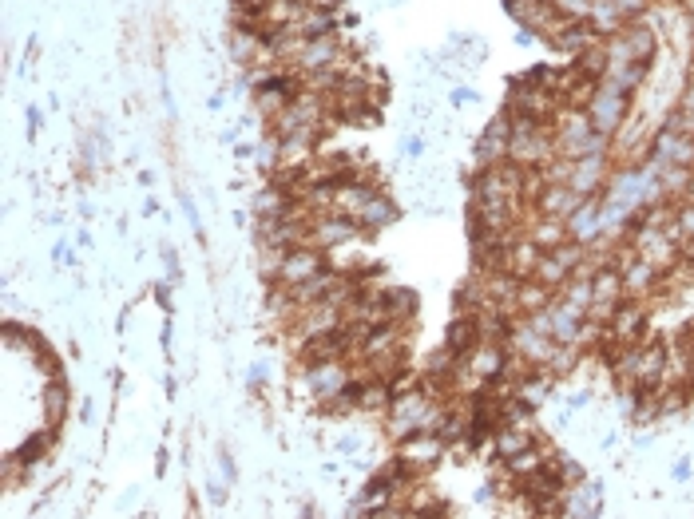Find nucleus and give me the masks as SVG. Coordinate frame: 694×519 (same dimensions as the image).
I'll return each mask as SVG.
<instances>
[{
	"label": "nucleus",
	"mask_w": 694,
	"mask_h": 519,
	"mask_svg": "<svg viewBox=\"0 0 694 519\" xmlns=\"http://www.w3.org/2000/svg\"><path fill=\"white\" fill-rule=\"evenodd\" d=\"M552 139H556V151L568 155V159H583V155H595L607 147V135L591 127V115L579 111V107H564L552 123Z\"/></svg>",
	"instance_id": "1"
},
{
	"label": "nucleus",
	"mask_w": 694,
	"mask_h": 519,
	"mask_svg": "<svg viewBox=\"0 0 694 519\" xmlns=\"http://www.w3.org/2000/svg\"><path fill=\"white\" fill-rule=\"evenodd\" d=\"M508 353H520L524 361H532L536 369H544L548 365V357H552V349H556V337H548V333H540L524 313H520V321H512V329H508Z\"/></svg>",
	"instance_id": "2"
},
{
	"label": "nucleus",
	"mask_w": 694,
	"mask_h": 519,
	"mask_svg": "<svg viewBox=\"0 0 694 519\" xmlns=\"http://www.w3.org/2000/svg\"><path fill=\"white\" fill-rule=\"evenodd\" d=\"M587 115H591V127L603 131V135H615V127L627 119V92L611 80H599V92L591 96L587 104Z\"/></svg>",
	"instance_id": "3"
},
{
	"label": "nucleus",
	"mask_w": 694,
	"mask_h": 519,
	"mask_svg": "<svg viewBox=\"0 0 694 519\" xmlns=\"http://www.w3.org/2000/svg\"><path fill=\"white\" fill-rule=\"evenodd\" d=\"M338 329H342V310H338L334 302H314V306H306V310L298 313V321L290 325L298 349H302L306 341L326 337V333H338Z\"/></svg>",
	"instance_id": "4"
},
{
	"label": "nucleus",
	"mask_w": 694,
	"mask_h": 519,
	"mask_svg": "<svg viewBox=\"0 0 694 519\" xmlns=\"http://www.w3.org/2000/svg\"><path fill=\"white\" fill-rule=\"evenodd\" d=\"M326 266H330V262H326V250H318V246H294V250H286L274 286H298V282L322 274Z\"/></svg>",
	"instance_id": "5"
},
{
	"label": "nucleus",
	"mask_w": 694,
	"mask_h": 519,
	"mask_svg": "<svg viewBox=\"0 0 694 519\" xmlns=\"http://www.w3.org/2000/svg\"><path fill=\"white\" fill-rule=\"evenodd\" d=\"M643 333H647V302L623 298L619 310L611 313V321H607V341H615V345H639Z\"/></svg>",
	"instance_id": "6"
},
{
	"label": "nucleus",
	"mask_w": 694,
	"mask_h": 519,
	"mask_svg": "<svg viewBox=\"0 0 694 519\" xmlns=\"http://www.w3.org/2000/svg\"><path fill=\"white\" fill-rule=\"evenodd\" d=\"M342 60H346V48H342L338 36H314V40L306 44L302 60H298L290 72H298V76H314V72H330V68H338ZM338 72H342V68H338Z\"/></svg>",
	"instance_id": "7"
},
{
	"label": "nucleus",
	"mask_w": 694,
	"mask_h": 519,
	"mask_svg": "<svg viewBox=\"0 0 694 519\" xmlns=\"http://www.w3.org/2000/svg\"><path fill=\"white\" fill-rule=\"evenodd\" d=\"M357 234H361L357 218H346V214H314V222H310V246H318V250H338Z\"/></svg>",
	"instance_id": "8"
},
{
	"label": "nucleus",
	"mask_w": 694,
	"mask_h": 519,
	"mask_svg": "<svg viewBox=\"0 0 694 519\" xmlns=\"http://www.w3.org/2000/svg\"><path fill=\"white\" fill-rule=\"evenodd\" d=\"M508 147H512V115L504 111V115H496V119L484 127V135H480V143H476V167H496V163H504V159H508Z\"/></svg>",
	"instance_id": "9"
},
{
	"label": "nucleus",
	"mask_w": 694,
	"mask_h": 519,
	"mask_svg": "<svg viewBox=\"0 0 694 519\" xmlns=\"http://www.w3.org/2000/svg\"><path fill=\"white\" fill-rule=\"evenodd\" d=\"M540 258H544V250L532 242V234L528 230H520L512 242H508V250H504V270L512 274V278H532L536 274V266H540Z\"/></svg>",
	"instance_id": "10"
},
{
	"label": "nucleus",
	"mask_w": 694,
	"mask_h": 519,
	"mask_svg": "<svg viewBox=\"0 0 694 519\" xmlns=\"http://www.w3.org/2000/svg\"><path fill=\"white\" fill-rule=\"evenodd\" d=\"M524 230L532 234V242L540 246V250H556V246H564V242H572V222L568 218H556V214H528V222H524Z\"/></svg>",
	"instance_id": "11"
},
{
	"label": "nucleus",
	"mask_w": 694,
	"mask_h": 519,
	"mask_svg": "<svg viewBox=\"0 0 694 519\" xmlns=\"http://www.w3.org/2000/svg\"><path fill=\"white\" fill-rule=\"evenodd\" d=\"M663 369H667V345L663 341H639L635 349V385L639 389H655L663 381Z\"/></svg>",
	"instance_id": "12"
},
{
	"label": "nucleus",
	"mask_w": 694,
	"mask_h": 519,
	"mask_svg": "<svg viewBox=\"0 0 694 519\" xmlns=\"http://www.w3.org/2000/svg\"><path fill=\"white\" fill-rule=\"evenodd\" d=\"M445 456V440L441 432H417L409 440H401V464L405 468H429Z\"/></svg>",
	"instance_id": "13"
},
{
	"label": "nucleus",
	"mask_w": 694,
	"mask_h": 519,
	"mask_svg": "<svg viewBox=\"0 0 694 519\" xmlns=\"http://www.w3.org/2000/svg\"><path fill=\"white\" fill-rule=\"evenodd\" d=\"M659 274H663V270H655L651 262L635 258V262L623 270V298H631V302L655 298V294H659Z\"/></svg>",
	"instance_id": "14"
},
{
	"label": "nucleus",
	"mask_w": 694,
	"mask_h": 519,
	"mask_svg": "<svg viewBox=\"0 0 694 519\" xmlns=\"http://www.w3.org/2000/svg\"><path fill=\"white\" fill-rule=\"evenodd\" d=\"M603 183H607V155L603 151L576 159V171H572V183H568L572 191H579L583 199H595Z\"/></svg>",
	"instance_id": "15"
},
{
	"label": "nucleus",
	"mask_w": 694,
	"mask_h": 519,
	"mask_svg": "<svg viewBox=\"0 0 694 519\" xmlns=\"http://www.w3.org/2000/svg\"><path fill=\"white\" fill-rule=\"evenodd\" d=\"M587 199L579 195V191H572V187H544L540 191V199L532 203L536 207V214H556V218H572L579 207H583Z\"/></svg>",
	"instance_id": "16"
},
{
	"label": "nucleus",
	"mask_w": 694,
	"mask_h": 519,
	"mask_svg": "<svg viewBox=\"0 0 694 519\" xmlns=\"http://www.w3.org/2000/svg\"><path fill=\"white\" fill-rule=\"evenodd\" d=\"M548 460H556L552 444H536V440H532V444H528L524 452H516V456H512V460H504V464H508V472H512L516 480H524V476L540 472V468H544Z\"/></svg>",
	"instance_id": "17"
},
{
	"label": "nucleus",
	"mask_w": 694,
	"mask_h": 519,
	"mask_svg": "<svg viewBox=\"0 0 694 519\" xmlns=\"http://www.w3.org/2000/svg\"><path fill=\"white\" fill-rule=\"evenodd\" d=\"M294 32H302V36H334V12L326 8V4H314V0H306V8H302V16H298V24H294Z\"/></svg>",
	"instance_id": "18"
},
{
	"label": "nucleus",
	"mask_w": 694,
	"mask_h": 519,
	"mask_svg": "<svg viewBox=\"0 0 694 519\" xmlns=\"http://www.w3.org/2000/svg\"><path fill=\"white\" fill-rule=\"evenodd\" d=\"M393 218H397V207H393L381 191H373V195L365 199V207L357 210V226H361V230H385Z\"/></svg>",
	"instance_id": "19"
},
{
	"label": "nucleus",
	"mask_w": 694,
	"mask_h": 519,
	"mask_svg": "<svg viewBox=\"0 0 694 519\" xmlns=\"http://www.w3.org/2000/svg\"><path fill=\"white\" fill-rule=\"evenodd\" d=\"M548 313H552V337H556V341H576V345H579V325H583V310L568 306V302L560 298V302H552V306H548Z\"/></svg>",
	"instance_id": "20"
},
{
	"label": "nucleus",
	"mask_w": 694,
	"mask_h": 519,
	"mask_svg": "<svg viewBox=\"0 0 694 519\" xmlns=\"http://www.w3.org/2000/svg\"><path fill=\"white\" fill-rule=\"evenodd\" d=\"M556 290H548L544 282H536V278H524L520 282V290H516V313H536V310H548L556 298H552Z\"/></svg>",
	"instance_id": "21"
},
{
	"label": "nucleus",
	"mask_w": 694,
	"mask_h": 519,
	"mask_svg": "<svg viewBox=\"0 0 694 519\" xmlns=\"http://www.w3.org/2000/svg\"><path fill=\"white\" fill-rule=\"evenodd\" d=\"M445 345L457 353V357H468L476 345H480V333H476V317H468L461 313L453 325H449V337H445Z\"/></svg>",
	"instance_id": "22"
},
{
	"label": "nucleus",
	"mask_w": 694,
	"mask_h": 519,
	"mask_svg": "<svg viewBox=\"0 0 694 519\" xmlns=\"http://www.w3.org/2000/svg\"><path fill=\"white\" fill-rule=\"evenodd\" d=\"M623 32H627L631 56H635L639 64H651V56H655V48H659V36H655V28H647V24L631 20V24H623Z\"/></svg>",
	"instance_id": "23"
},
{
	"label": "nucleus",
	"mask_w": 694,
	"mask_h": 519,
	"mask_svg": "<svg viewBox=\"0 0 694 519\" xmlns=\"http://www.w3.org/2000/svg\"><path fill=\"white\" fill-rule=\"evenodd\" d=\"M532 440H536L532 432H520V428H512V424H500L496 436H492V452H496L500 460H512V456L524 452Z\"/></svg>",
	"instance_id": "24"
},
{
	"label": "nucleus",
	"mask_w": 694,
	"mask_h": 519,
	"mask_svg": "<svg viewBox=\"0 0 694 519\" xmlns=\"http://www.w3.org/2000/svg\"><path fill=\"white\" fill-rule=\"evenodd\" d=\"M579 357H583V345H576V341H556V349H552L544 373H548V377H564V373L576 369Z\"/></svg>",
	"instance_id": "25"
},
{
	"label": "nucleus",
	"mask_w": 694,
	"mask_h": 519,
	"mask_svg": "<svg viewBox=\"0 0 694 519\" xmlns=\"http://www.w3.org/2000/svg\"><path fill=\"white\" fill-rule=\"evenodd\" d=\"M385 313H389V321H397V325H405L413 313H417V294L413 290H401V286H393L389 294H385Z\"/></svg>",
	"instance_id": "26"
},
{
	"label": "nucleus",
	"mask_w": 694,
	"mask_h": 519,
	"mask_svg": "<svg viewBox=\"0 0 694 519\" xmlns=\"http://www.w3.org/2000/svg\"><path fill=\"white\" fill-rule=\"evenodd\" d=\"M572 171H576V159H568V155H552V159L540 167V175H544L548 187H568V183H572Z\"/></svg>",
	"instance_id": "27"
},
{
	"label": "nucleus",
	"mask_w": 694,
	"mask_h": 519,
	"mask_svg": "<svg viewBox=\"0 0 694 519\" xmlns=\"http://www.w3.org/2000/svg\"><path fill=\"white\" fill-rule=\"evenodd\" d=\"M560 298L568 302V306H576V310L587 313L591 306V278H583V274H572L564 286H560Z\"/></svg>",
	"instance_id": "28"
},
{
	"label": "nucleus",
	"mask_w": 694,
	"mask_h": 519,
	"mask_svg": "<svg viewBox=\"0 0 694 519\" xmlns=\"http://www.w3.org/2000/svg\"><path fill=\"white\" fill-rule=\"evenodd\" d=\"M603 80H611V84H619V88H623V92L631 96V92H635V88H639V84L647 80V64H639V60H635V64H623V68H615V72H607Z\"/></svg>",
	"instance_id": "29"
},
{
	"label": "nucleus",
	"mask_w": 694,
	"mask_h": 519,
	"mask_svg": "<svg viewBox=\"0 0 694 519\" xmlns=\"http://www.w3.org/2000/svg\"><path fill=\"white\" fill-rule=\"evenodd\" d=\"M675 230H679V242L694 246V203L687 199L683 207H675Z\"/></svg>",
	"instance_id": "30"
},
{
	"label": "nucleus",
	"mask_w": 694,
	"mask_h": 519,
	"mask_svg": "<svg viewBox=\"0 0 694 519\" xmlns=\"http://www.w3.org/2000/svg\"><path fill=\"white\" fill-rule=\"evenodd\" d=\"M667 131L679 135V139H694V107H679V111L667 119Z\"/></svg>",
	"instance_id": "31"
},
{
	"label": "nucleus",
	"mask_w": 694,
	"mask_h": 519,
	"mask_svg": "<svg viewBox=\"0 0 694 519\" xmlns=\"http://www.w3.org/2000/svg\"><path fill=\"white\" fill-rule=\"evenodd\" d=\"M552 4H556V12H560L564 20H587L595 0H552Z\"/></svg>",
	"instance_id": "32"
},
{
	"label": "nucleus",
	"mask_w": 694,
	"mask_h": 519,
	"mask_svg": "<svg viewBox=\"0 0 694 519\" xmlns=\"http://www.w3.org/2000/svg\"><path fill=\"white\" fill-rule=\"evenodd\" d=\"M615 4H619V16H623L627 24H631V20H639V16L651 8V0H615Z\"/></svg>",
	"instance_id": "33"
},
{
	"label": "nucleus",
	"mask_w": 694,
	"mask_h": 519,
	"mask_svg": "<svg viewBox=\"0 0 694 519\" xmlns=\"http://www.w3.org/2000/svg\"><path fill=\"white\" fill-rule=\"evenodd\" d=\"M266 0H234V8H262Z\"/></svg>",
	"instance_id": "34"
},
{
	"label": "nucleus",
	"mask_w": 694,
	"mask_h": 519,
	"mask_svg": "<svg viewBox=\"0 0 694 519\" xmlns=\"http://www.w3.org/2000/svg\"><path fill=\"white\" fill-rule=\"evenodd\" d=\"M687 199L694 203V175H691V183H687Z\"/></svg>",
	"instance_id": "35"
},
{
	"label": "nucleus",
	"mask_w": 694,
	"mask_h": 519,
	"mask_svg": "<svg viewBox=\"0 0 694 519\" xmlns=\"http://www.w3.org/2000/svg\"><path fill=\"white\" fill-rule=\"evenodd\" d=\"M691 52H694V12H691Z\"/></svg>",
	"instance_id": "36"
},
{
	"label": "nucleus",
	"mask_w": 694,
	"mask_h": 519,
	"mask_svg": "<svg viewBox=\"0 0 694 519\" xmlns=\"http://www.w3.org/2000/svg\"><path fill=\"white\" fill-rule=\"evenodd\" d=\"M691 385H694V349H691Z\"/></svg>",
	"instance_id": "37"
},
{
	"label": "nucleus",
	"mask_w": 694,
	"mask_h": 519,
	"mask_svg": "<svg viewBox=\"0 0 694 519\" xmlns=\"http://www.w3.org/2000/svg\"><path fill=\"white\" fill-rule=\"evenodd\" d=\"M687 8H691V12H694V0H687Z\"/></svg>",
	"instance_id": "38"
}]
</instances>
